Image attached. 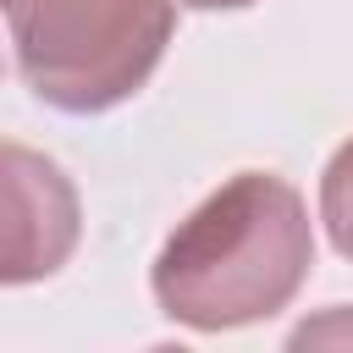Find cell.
I'll list each match as a JSON object with an SVG mask.
<instances>
[{
	"label": "cell",
	"instance_id": "1",
	"mask_svg": "<svg viewBox=\"0 0 353 353\" xmlns=\"http://www.w3.org/2000/svg\"><path fill=\"white\" fill-rule=\"evenodd\" d=\"M314 270L303 193L270 171L221 182L154 254V303L188 331H237L281 314Z\"/></svg>",
	"mask_w": 353,
	"mask_h": 353
},
{
	"label": "cell",
	"instance_id": "2",
	"mask_svg": "<svg viewBox=\"0 0 353 353\" xmlns=\"http://www.w3.org/2000/svg\"><path fill=\"white\" fill-rule=\"evenodd\" d=\"M176 28V0H17L11 44L22 83L66 110L99 116L132 99Z\"/></svg>",
	"mask_w": 353,
	"mask_h": 353
},
{
	"label": "cell",
	"instance_id": "5",
	"mask_svg": "<svg viewBox=\"0 0 353 353\" xmlns=\"http://www.w3.org/2000/svg\"><path fill=\"white\" fill-rule=\"evenodd\" d=\"M176 6H188V11H243L254 0H176Z\"/></svg>",
	"mask_w": 353,
	"mask_h": 353
},
{
	"label": "cell",
	"instance_id": "4",
	"mask_svg": "<svg viewBox=\"0 0 353 353\" xmlns=\"http://www.w3.org/2000/svg\"><path fill=\"white\" fill-rule=\"evenodd\" d=\"M320 221L342 259H353V138L336 143V154L320 171Z\"/></svg>",
	"mask_w": 353,
	"mask_h": 353
},
{
	"label": "cell",
	"instance_id": "6",
	"mask_svg": "<svg viewBox=\"0 0 353 353\" xmlns=\"http://www.w3.org/2000/svg\"><path fill=\"white\" fill-rule=\"evenodd\" d=\"M11 6H17V0H0V11H11Z\"/></svg>",
	"mask_w": 353,
	"mask_h": 353
},
{
	"label": "cell",
	"instance_id": "3",
	"mask_svg": "<svg viewBox=\"0 0 353 353\" xmlns=\"http://www.w3.org/2000/svg\"><path fill=\"white\" fill-rule=\"evenodd\" d=\"M83 237L72 176L28 143L0 138V287L50 281Z\"/></svg>",
	"mask_w": 353,
	"mask_h": 353
}]
</instances>
